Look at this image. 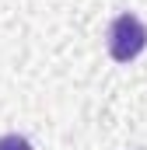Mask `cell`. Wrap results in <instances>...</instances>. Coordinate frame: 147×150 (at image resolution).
<instances>
[{
	"label": "cell",
	"mask_w": 147,
	"mask_h": 150,
	"mask_svg": "<svg viewBox=\"0 0 147 150\" xmlns=\"http://www.w3.org/2000/svg\"><path fill=\"white\" fill-rule=\"evenodd\" d=\"M147 49V25L137 14H119L109 25V56L116 63H130Z\"/></svg>",
	"instance_id": "1"
},
{
	"label": "cell",
	"mask_w": 147,
	"mask_h": 150,
	"mask_svg": "<svg viewBox=\"0 0 147 150\" xmlns=\"http://www.w3.org/2000/svg\"><path fill=\"white\" fill-rule=\"evenodd\" d=\"M0 150H32V143L18 133H7V136H0Z\"/></svg>",
	"instance_id": "2"
}]
</instances>
